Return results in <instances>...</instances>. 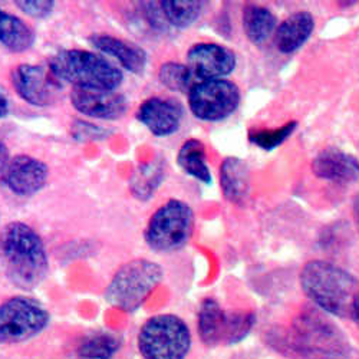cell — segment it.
Wrapping results in <instances>:
<instances>
[{
    "mask_svg": "<svg viewBox=\"0 0 359 359\" xmlns=\"http://www.w3.org/2000/svg\"><path fill=\"white\" fill-rule=\"evenodd\" d=\"M269 342L296 359H349L351 353L344 332L316 309L299 313L290 329L272 334Z\"/></svg>",
    "mask_w": 359,
    "mask_h": 359,
    "instance_id": "1",
    "label": "cell"
},
{
    "mask_svg": "<svg viewBox=\"0 0 359 359\" xmlns=\"http://www.w3.org/2000/svg\"><path fill=\"white\" fill-rule=\"evenodd\" d=\"M0 256L8 278L22 289L41 285L49 272V260L42 237L22 222L6 224L0 233Z\"/></svg>",
    "mask_w": 359,
    "mask_h": 359,
    "instance_id": "2",
    "label": "cell"
},
{
    "mask_svg": "<svg viewBox=\"0 0 359 359\" xmlns=\"http://www.w3.org/2000/svg\"><path fill=\"white\" fill-rule=\"evenodd\" d=\"M299 282L304 293L325 313L351 316L359 282L345 269L325 260H311L301 271Z\"/></svg>",
    "mask_w": 359,
    "mask_h": 359,
    "instance_id": "3",
    "label": "cell"
},
{
    "mask_svg": "<svg viewBox=\"0 0 359 359\" xmlns=\"http://www.w3.org/2000/svg\"><path fill=\"white\" fill-rule=\"evenodd\" d=\"M48 69L59 82L100 91H116L124 78L123 72L107 59L82 49H65L55 53L49 59Z\"/></svg>",
    "mask_w": 359,
    "mask_h": 359,
    "instance_id": "4",
    "label": "cell"
},
{
    "mask_svg": "<svg viewBox=\"0 0 359 359\" xmlns=\"http://www.w3.org/2000/svg\"><path fill=\"white\" fill-rule=\"evenodd\" d=\"M164 278L163 267L148 259H135L118 269L107 290V302L124 312L142 306Z\"/></svg>",
    "mask_w": 359,
    "mask_h": 359,
    "instance_id": "5",
    "label": "cell"
},
{
    "mask_svg": "<svg viewBox=\"0 0 359 359\" xmlns=\"http://www.w3.org/2000/svg\"><path fill=\"white\" fill-rule=\"evenodd\" d=\"M138 349L144 359H186L191 349L190 327L175 315H156L141 326Z\"/></svg>",
    "mask_w": 359,
    "mask_h": 359,
    "instance_id": "6",
    "label": "cell"
},
{
    "mask_svg": "<svg viewBox=\"0 0 359 359\" xmlns=\"http://www.w3.org/2000/svg\"><path fill=\"white\" fill-rule=\"evenodd\" d=\"M196 216L190 204L168 200L149 219L145 229V243L158 253L183 249L193 236Z\"/></svg>",
    "mask_w": 359,
    "mask_h": 359,
    "instance_id": "7",
    "label": "cell"
},
{
    "mask_svg": "<svg viewBox=\"0 0 359 359\" xmlns=\"http://www.w3.org/2000/svg\"><path fill=\"white\" fill-rule=\"evenodd\" d=\"M256 323L252 311H224L217 301L207 297L198 309L197 331L207 346H231L248 338Z\"/></svg>",
    "mask_w": 359,
    "mask_h": 359,
    "instance_id": "8",
    "label": "cell"
},
{
    "mask_svg": "<svg viewBox=\"0 0 359 359\" xmlns=\"http://www.w3.org/2000/svg\"><path fill=\"white\" fill-rule=\"evenodd\" d=\"M49 323L48 311L31 297L15 296L0 304V344H19L39 335Z\"/></svg>",
    "mask_w": 359,
    "mask_h": 359,
    "instance_id": "9",
    "label": "cell"
},
{
    "mask_svg": "<svg viewBox=\"0 0 359 359\" xmlns=\"http://www.w3.org/2000/svg\"><path fill=\"white\" fill-rule=\"evenodd\" d=\"M241 104V89L229 79L197 81L189 93V107L201 121H222Z\"/></svg>",
    "mask_w": 359,
    "mask_h": 359,
    "instance_id": "10",
    "label": "cell"
},
{
    "mask_svg": "<svg viewBox=\"0 0 359 359\" xmlns=\"http://www.w3.org/2000/svg\"><path fill=\"white\" fill-rule=\"evenodd\" d=\"M12 85L23 101L35 107L53 104L61 91V82L49 69L31 64H22L12 71Z\"/></svg>",
    "mask_w": 359,
    "mask_h": 359,
    "instance_id": "11",
    "label": "cell"
},
{
    "mask_svg": "<svg viewBox=\"0 0 359 359\" xmlns=\"http://www.w3.org/2000/svg\"><path fill=\"white\" fill-rule=\"evenodd\" d=\"M4 184L16 196L27 197L39 193L48 183V165L32 156L20 154L9 160L2 172Z\"/></svg>",
    "mask_w": 359,
    "mask_h": 359,
    "instance_id": "12",
    "label": "cell"
},
{
    "mask_svg": "<svg viewBox=\"0 0 359 359\" xmlns=\"http://www.w3.org/2000/svg\"><path fill=\"white\" fill-rule=\"evenodd\" d=\"M236 65V55L217 43H196L187 52V67L198 81L223 79Z\"/></svg>",
    "mask_w": 359,
    "mask_h": 359,
    "instance_id": "13",
    "label": "cell"
},
{
    "mask_svg": "<svg viewBox=\"0 0 359 359\" xmlns=\"http://www.w3.org/2000/svg\"><path fill=\"white\" fill-rule=\"evenodd\" d=\"M135 116L151 134L168 137L177 133L182 126L184 108L175 100L153 97L140 105Z\"/></svg>",
    "mask_w": 359,
    "mask_h": 359,
    "instance_id": "14",
    "label": "cell"
},
{
    "mask_svg": "<svg viewBox=\"0 0 359 359\" xmlns=\"http://www.w3.org/2000/svg\"><path fill=\"white\" fill-rule=\"evenodd\" d=\"M71 102L78 112L97 119H108V121L121 118L128 109V102L124 95L116 91H100V89L74 88Z\"/></svg>",
    "mask_w": 359,
    "mask_h": 359,
    "instance_id": "15",
    "label": "cell"
},
{
    "mask_svg": "<svg viewBox=\"0 0 359 359\" xmlns=\"http://www.w3.org/2000/svg\"><path fill=\"white\" fill-rule=\"evenodd\" d=\"M312 172L326 182L349 184L359 180V160L339 148L329 147L312 161Z\"/></svg>",
    "mask_w": 359,
    "mask_h": 359,
    "instance_id": "16",
    "label": "cell"
},
{
    "mask_svg": "<svg viewBox=\"0 0 359 359\" xmlns=\"http://www.w3.org/2000/svg\"><path fill=\"white\" fill-rule=\"evenodd\" d=\"M89 42L100 52L116 59L123 68L133 74H141L147 67V52L134 42L105 34L94 35Z\"/></svg>",
    "mask_w": 359,
    "mask_h": 359,
    "instance_id": "17",
    "label": "cell"
},
{
    "mask_svg": "<svg viewBox=\"0 0 359 359\" xmlns=\"http://www.w3.org/2000/svg\"><path fill=\"white\" fill-rule=\"evenodd\" d=\"M315 31V18L301 11L287 16L276 29V48L285 53H293L301 49Z\"/></svg>",
    "mask_w": 359,
    "mask_h": 359,
    "instance_id": "18",
    "label": "cell"
},
{
    "mask_svg": "<svg viewBox=\"0 0 359 359\" xmlns=\"http://www.w3.org/2000/svg\"><path fill=\"white\" fill-rule=\"evenodd\" d=\"M220 187L226 200L237 205L245 204L250 191L248 164L237 157H227L220 165Z\"/></svg>",
    "mask_w": 359,
    "mask_h": 359,
    "instance_id": "19",
    "label": "cell"
},
{
    "mask_svg": "<svg viewBox=\"0 0 359 359\" xmlns=\"http://www.w3.org/2000/svg\"><path fill=\"white\" fill-rule=\"evenodd\" d=\"M0 43L11 52L22 53L35 45V34L20 18L0 9Z\"/></svg>",
    "mask_w": 359,
    "mask_h": 359,
    "instance_id": "20",
    "label": "cell"
},
{
    "mask_svg": "<svg viewBox=\"0 0 359 359\" xmlns=\"http://www.w3.org/2000/svg\"><path fill=\"white\" fill-rule=\"evenodd\" d=\"M177 163L186 174L204 184L212 183V172L207 164L205 147L198 140H187L178 149Z\"/></svg>",
    "mask_w": 359,
    "mask_h": 359,
    "instance_id": "21",
    "label": "cell"
},
{
    "mask_svg": "<svg viewBox=\"0 0 359 359\" xmlns=\"http://www.w3.org/2000/svg\"><path fill=\"white\" fill-rule=\"evenodd\" d=\"M243 31L248 39L260 45L272 36L276 29V18L267 8L249 4L243 8Z\"/></svg>",
    "mask_w": 359,
    "mask_h": 359,
    "instance_id": "22",
    "label": "cell"
},
{
    "mask_svg": "<svg viewBox=\"0 0 359 359\" xmlns=\"http://www.w3.org/2000/svg\"><path fill=\"white\" fill-rule=\"evenodd\" d=\"M164 178V164L163 161H153L138 167L130 180V189L135 198L149 200L156 190L161 186Z\"/></svg>",
    "mask_w": 359,
    "mask_h": 359,
    "instance_id": "23",
    "label": "cell"
},
{
    "mask_svg": "<svg viewBox=\"0 0 359 359\" xmlns=\"http://www.w3.org/2000/svg\"><path fill=\"white\" fill-rule=\"evenodd\" d=\"M119 348H121V338L116 334L97 331L81 341L76 352L82 359H111Z\"/></svg>",
    "mask_w": 359,
    "mask_h": 359,
    "instance_id": "24",
    "label": "cell"
},
{
    "mask_svg": "<svg viewBox=\"0 0 359 359\" xmlns=\"http://www.w3.org/2000/svg\"><path fill=\"white\" fill-rule=\"evenodd\" d=\"M204 2L198 0H164L160 8L165 22L174 27L186 29L201 16Z\"/></svg>",
    "mask_w": 359,
    "mask_h": 359,
    "instance_id": "25",
    "label": "cell"
},
{
    "mask_svg": "<svg viewBox=\"0 0 359 359\" xmlns=\"http://www.w3.org/2000/svg\"><path fill=\"white\" fill-rule=\"evenodd\" d=\"M160 82L174 93H190L193 85L197 82L194 74L187 65L178 62H167L158 71Z\"/></svg>",
    "mask_w": 359,
    "mask_h": 359,
    "instance_id": "26",
    "label": "cell"
},
{
    "mask_svg": "<svg viewBox=\"0 0 359 359\" xmlns=\"http://www.w3.org/2000/svg\"><path fill=\"white\" fill-rule=\"evenodd\" d=\"M296 127L297 123L290 121L275 130H253L249 133V141L264 151H272L294 133Z\"/></svg>",
    "mask_w": 359,
    "mask_h": 359,
    "instance_id": "27",
    "label": "cell"
},
{
    "mask_svg": "<svg viewBox=\"0 0 359 359\" xmlns=\"http://www.w3.org/2000/svg\"><path fill=\"white\" fill-rule=\"evenodd\" d=\"M15 5L23 13L35 19H45L55 9V2L52 0H22V2H15Z\"/></svg>",
    "mask_w": 359,
    "mask_h": 359,
    "instance_id": "28",
    "label": "cell"
},
{
    "mask_svg": "<svg viewBox=\"0 0 359 359\" xmlns=\"http://www.w3.org/2000/svg\"><path fill=\"white\" fill-rule=\"evenodd\" d=\"M9 160H11V157H9L8 147L2 141H0V172H4Z\"/></svg>",
    "mask_w": 359,
    "mask_h": 359,
    "instance_id": "29",
    "label": "cell"
},
{
    "mask_svg": "<svg viewBox=\"0 0 359 359\" xmlns=\"http://www.w3.org/2000/svg\"><path fill=\"white\" fill-rule=\"evenodd\" d=\"M8 114H9V101L2 89H0V118L6 116Z\"/></svg>",
    "mask_w": 359,
    "mask_h": 359,
    "instance_id": "30",
    "label": "cell"
},
{
    "mask_svg": "<svg viewBox=\"0 0 359 359\" xmlns=\"http://www.w3.org/2000/svg\"><path fill=\"white\" fill-rule=\"evenodd\" d=\"M351 318L355 320V323L359 326V292L356 293L353 302H352V309H351Z\"/></svg>",
    "mask_w": 359,
    "mask_h": 359,
    "instance_id": "31",
    "label": "cell"
},
{
    "mask_svg": "<svg viewBox=\"0 0 359 359\" xmlns=\"http://www.w3.org/2000/svg\"><path fill=\"white\" fill-rule=\"evenodd\" d=\"M352 210H353V220H355V224H356L358 231H359V193H358V194L355 196V198H353Z\"/></svg>",
    "mask_w": 359,
    "mask_h": 359,
    "instance_id": "32",
    "label": "cell"
}]
</instances>
